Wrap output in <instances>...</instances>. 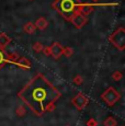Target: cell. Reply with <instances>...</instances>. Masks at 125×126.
<instances>
[{
	"instance_id": "cell-1",
	"label": "cell",
	"mask_w": 125,
	"mask_h": 126,
	"mask_svg": "<svg viewBox=\"0 0 125 126\" xmlns=\"http://www.w3.org/2000/svg\"><path fill=\"white\" fill-rule=\"evenodd\" d=\"M59 96L61 92L42 74L36 75L19 92V98L40 115L46 111H54L55 102Z\"/></svg>"
},
{
	"instance_id": "cell-2",
	"label": "cell",
	"mask_w": 125,
	"mask_h": 126,
	"mask_svg": "<svg viewBox=\"0 0 125 126\" xmlns=\"http://www.w3.org/2000/svg\"><path fill=\"white\" fill-rule=\"evenodd\" d=\"M78 0H57L55 3L56 10L68 21H70V19L78 13Z\"/></svg>"
},
{
	"instance_id": "cell-3",
	"label": "cell",
	"mask_w": 125,
	"mask_h": 126,
	"mask_svg": "<svg viewBox=\"0 0 125 126\" xmlns=\"http://www.w3.org/2000/svg\"><path fill=\"white\" fill-rule=\"evenodd\" d=\"M101 99L104 101L108 105L112 106L114 105L116 102H119V100L121 99V94L120 92L113 87H109L102 94H101Z\"/></svg>"
},
{
	"instance_id": "cell-4",
	"label": "cell",
	"mask_w": 125,
	"mask_h": 126,
	"mask_svg": "<svg viewBox=\"0 0 125 126\" xmlns=\"http://www.w3.org/2000/svg\"><path fill=\"white\" fill-rule=\"evenodd\" d=\"M110 42L112 43L119 50H124L125 48V30L119 28L113 34L110 36Z\"/></svg>"
},
{
	"instance_id": "cell-5",
	"label": "cell",
	"mask_w": 125,
	"mask_h": 126,
	"mask_svg": "<svg viewBox=\"0 0 125 126\" xmlns=\"http://www.w3.org/2000/svg\"><path fill=\"white\" fill-rule=\"evenodd\" d=\"M62 48L64 47H62L58 42H55V43H53L49 47H47V48L44 47L43 52H44V54L47 55V56H53L55 59H58L62 55Z\"/></svg>"
},
{
	"instance_id": "cell-6",
	"label": "cell",
	"mask_w": 125,
	"mask_h": 126,
	"mask_svg": "<svg viewBox=\"0 0 125 126\" xmlns=\"http://www.w3.org/2000/svg\"><path fill=\"white\" fill-rule=\"evenodd\" d=\"M71 102H73V104L75 105V108H77L78 110H82V109L88 104L89 100L85 94L81 93V92H79L78 94L75 95V98L71 100Z\"/></svg>"
},
{
	"instance_id": "cell-7",
	"label": "cell",
	"mask_w": 125,
	"mask_h": 126,
	"mask_svg": "<svg viewBox=\"0 0 125 126\" xmlns=\"http://www.w3.org/2000/svg\"><path fill=\"white\" fill-rule=\"evenodd\" d=\"M70 22L76 29H81L86 23H87V18L80 13H76L73 18L70 19Z\"/></svg>"
},
{
	"instance_id": "cell-8",
	"label": "cell",
	"mask_w": 125,
	"mask_h": 126,
	"mask_svg": "<svg viewBox=\"0 0 125 126\" xmlns=\"http://www.w3.org/2000/svg\"><path fill=\"white\" fill-rule=\"evenodd\" d=\"M93 10L92 6H90V4H79L78 7V13L82 14V16H87V14L91 13Z\"/></svg>"
},
{
	"instance_id": "cell-9",
	"label": "cell",
	"mask_w": 125,
	"mask_h": 126,
	"mask_svg": "<svg viewBox=\"0 0 125 126\" xmlns=\"http://www.w3.org/2000/svg\"><path fill=\"white\" fill-rule=\"evenodd\" d=\"M34 25L36 29H38V30H45V29L47 28V25H48V22H47V20L45 18L41 16V18H38L37 20L35 21Z\"/></svg>"
},
{
	"instance_id": "cell-10",
	"label": "cell",
	"mask_w": 125,
	"mask_h": 126,
	"mask_svg": "<svg viewBox=\"0 0 125 126\" xmlns=\"http://www.w3.org/2000/svg\"><path fill=\"white\" fill-rule=\"evenodd\" d=\"M16 65L19 67H22V68H31V62L25 57H20L18 62L16 63Z\"/></svg>"
},
{
	"instance_id": "cell-11",
	"label": "cell",
	"mask_w": 125,
	"mask_h": 126,
	"mask_svg": "<svg viewBox=\"0 0 125 126\" xmlns=\"http://www.w3.org/2000/svg\"><path fill=\"white\" fill-rule=\"evenodd\" d=\"M23 30H24V32L28 33V34H34L35 31H36V28H35L34 23L28 22V23L24 24V26H23Z\"/></svg>"
},
{
	"instance_id": "cell-12",
	"label": "cell",
	"mask_w": 125,
	"mask_h": 126,
	"mask_svg": "<svg viewBox=\"0 0 125 126\" xmlns=\"http://www.w3.org/2000/svg\"><path fill=\"white\" fill-rule=\"evenodd\" d=\"M7 62H8V54L6 53V50L3 48L0 47V68L2 66H4L7 64Z\"/></svg>"
},
{
	"instance_id": "cell-13",
	"label": "cell",
	"mask_w": 125,
	"mask_h": 126,
	"mask_svg": "<svg viewBox=\"0 0 125 126\" xmlns=\"http://www.w3.org/2000/svg\"><path fill=\"white\" fill-rule=\"evenodd\" d=\"M10 42H11V38L7 34H4V33L0 34V47H4V46H7Z\"/></svg>"
},
{
	"instance_id": "cell-14",
	"label": "cell",
	"mask_w": 125,
	"mask_h": 126,
	"mask_svg": "<svg viewBox=\"0 0 125 126\" xmlns=\"http://www.w3.org/2000/svg\"><path fill=\"white\" fill-rule=\"evenodd\" d=\"M75 53V50L71 47H64L62 48V55H65L66 57H71Z\"/></svg>"
},
{
	"instance_id": "cell-15",
	"label": "cell",
	"mask_w": 125,
	"mask_h": 126,
	"mask_svg": "<svg viewBox=\"0 0 125 126\" xmlns=\"http://www.w3.org/2000/svg\"><path fill=\"white\" fill-rule=\"evenodd\" d=\"M43 49H44V45H43L42 43L36 42L33 44V50H34L35 53H41V52H43Z\"/></svg>"
},
{
	"instance_id": "cell-16",
	"label": "cell",
	"mask_w": 125,
	"mask_h": 126,
	"mask_svg": "<svg viewBox=\"0 0 125 126\" xmlns=\"http://www.w3.org/2000/svg\"><path fill=\"white\" fill-rule=\"evenodd\" d=\"M116 121L113 117H108L107 120L104 121V126H116Z\"/></svg>"
},
{
	"instance_id": "cell-17",
	"label": "cell",
	"mask_w": 125,
	"mask_h": 126,
	"mask_svg": "<svg viewBox=\"0 0 125 126\" xmlns=\"http://www.w3.org/2000/svg\"><path fill=\"white\" fill-rule=\"evenodd\" d=\"M73 82L75 84H77V86H80V84H82V82H83V78L80 76V75H76L73 79Z\"/></svg>"
},
{
	"instance_id": "cell-18",
	"label": "cell",
	"mask_w": 125,
	"mask_h": 126,
	"mask_svg": "<svg viewBox=\"0 0 125 126\" xmlns=\"http://www.w3.org/2000/svg\"><path fill=\"white\" fill-rule=\"evenodd\" d=\"M122 77H123V74H122L121 71H115V72H113V75H112V79L114 81H120L122 79Z\"/></svg>"
},
{
	"instance_id": "cell-19",
	"label": "cell",
	"mask_w": 125,
	"mask_h": 126,
	"mask_svg": "<svg viewBox=\"0 0 125 126\" xmlns=\"http://www.w3.org/2000/svg\"><path fill=\"white\" fill-rule=\"evenodd\" d=\"M25 114V110L23 106H18V109H16V115L19 116H23Z\"/></svg>"
},
{
	"instance_id": "cell-20",
	"label": "cell",
	"mask_w": 125,
	"mask_h": 126,
	"mask_svg": "<svg viewBox=\"0 0 125 126\" xmlns=\"http://www.w3.org/2000/svg\"><path fill=\"white\" fill-rule=\"evenodd\" d=\"M87 125L88 126H97L98 123H97V121H95V120H93V118H90V120L88 121Z\"/></svg>"
},
{
	"instance_id": "cell-21",
	"label": "cell",
	"mask_w": 125,
	"mask_h": 126,
	"mask_svg": "<svg viewBox=\"0 0 125 126\" xmlns=\"http://www.w3.org/2000/svg\"><path fill=\"white\" fill-rule=\"evenodd\" d=\"M94 1H98V0H94Z\"/></svg>"
}]
</instances>
